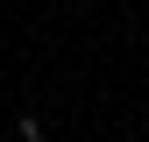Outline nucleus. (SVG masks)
I'll use <instances>...</instances> for the list:
<instances>
[{
	"mask_svg": "<svg viewBox=\"0 0 149 142\" xmlns=\"http://www.w3.org/2000/svg\"><path fill=\"white\" fill-rule=\"evenodd\" d=\"M14 142H50V135L36 128V121H14Z\"/></svg>",
	"mask_w": 149,
	"mask_h": 142,
	"instance_id": "f257e3e1",
	"label": "nucleus"
}]
</instances>
